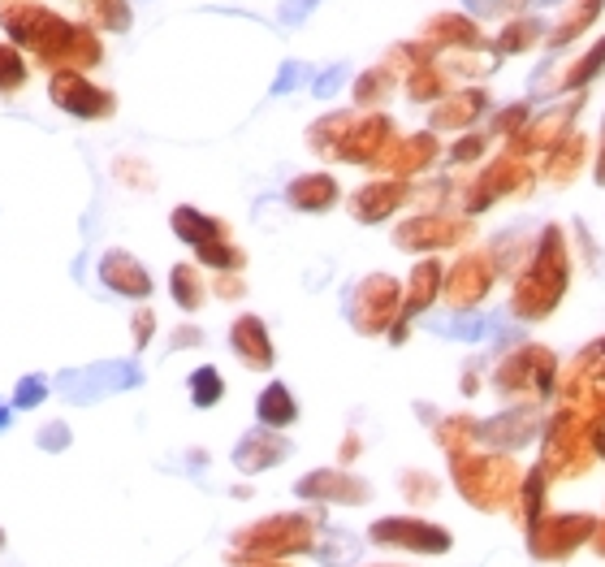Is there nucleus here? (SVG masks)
Listing matches in <instances>:
<instances>
[{"mask_svg":"<svg viewBox=\"0 0 605 567\" xmlns=\"http://www.w3.org/2000/svg\"><path fill=\"white\" fill-rule=\"evenodd\" d=\"M48 96L61 113L78 117V121H96V117L113 113V96H109L104 87L87 83L78 69H57L52 83H48Z\"/></svg>","mask_w":605,"mask_h":567,"instance_id":"nucleus-1","label":"nucleus"},{"mask_svg":"<svg viewBox=\"0 0 605 567\" xmlns=\"http://www.w3.org/2000/svg\"><path fill=\"white\" fill-rule=\"evenodd\" d=\"M139 368L117 360V364H96V368H82V373H66L61 377V390H66L74 403H91V399H104V394H117V390H130L139 385Z\"/></svg>","mask_w":605,"mask_h":567,"instance_id":"nucleus-2","label":"nucleus"},{"mask_svg":"<svg viewBox=\"0 0 605 567\" xmlns=\"http://www.w3.org/2000/svg\"><path fill=\"white\" fill-rule=\"evenodd\" d=\"M99 282L109 286L113 295H126V299H148L151 295V278L148 268L139 265L126 251H104L99 260Z\"/></svg>","mask_w":605,"mask_h":567,"instance_id":"nucleus-3","label":"nucleus"},{"mask_svg":"<svg viewBox=\"0 0 605 567\" xmlns=\"http://www.w3.org/2000/svg\"><path fill=\"white\" fill-rule=\"evenodd\" d=\"M372 537L377 541H390V546H411V551H445L442 529L411 524V520H381V524H372Z\"/></svg>","mask_w":605,"mask_h":567,"instance_id":"nucleus-4","label":"nucleus"},{"mask_svg":"<svg viewBox=\"0 0 605 567\" xmlns=\"http://www.w3.org/2000/svg\"><path fill=\"white\" fill-rule=\"evenodd\" d=\"M0 22H5V31H9L14 44H26V48H31L35 39H39V31L52 22V14L44 5H35V0H9V5L0 9Z\"/></svg>","mask_w":605,"mask_h":567,"instance_id":"nucleus-5","label":"nucleus"},{"mask_svg":"<svg viewBox=\"0 0 605 567\" xmlns=\"http://www.w3.org/2000/svg\"><path fill=\"white\" fill-rule=\"evenodd\" d=\"M234 351L243 355L251 368H268L273 364V342H268V330H264L260 317H243L234 325Z\"/></svg>","mask_w":605,"mask_h":567,"instance_id":"nucleus-6","label":"nucleus"},{"mask_svg":"<svg viewBox=\"0 0 605 567\" xmlns=\"http://www.w3.org/2000/svg\"><path fill=\"white\" fill-rule=\"evenodd\" d=\"M298 494H303V499H350V502H360V499H368V485L350 481V477H342V472H316V477H308V481H298Z\"/></svg>","mask_w":605,"mask_h":567,"instance_id":"nucleus-7","label":"nucleus"},{"mask_svg":"<svg viewBox=\"0 0 605 567\" xmlns=\"http://www.w3.org/2000/svg\"><path fill=\"white\" fill-rule=\"evenodd\" d=\"M333 200H338V186H333V178H325V173L298 178V183L290 186V204H295V208H308V213H320V208H329Z\"/></svg>","mask_w":605,"mask_h":567,"instance_id":"nucleus-8","label":"nucleus"},{"mask_svg":"<svg viewBox=\"0 0 605 567\" xmlns=\"http://www.w3.org/2000/svg\"><path fill=\"white\" fill-rule=\"evenodd\" d=\"M281 455H286V442H277V437H268V434H256L234 451V459H238V467H246V472H264V467L273 464V459H281Z\"/></svg>","mask_w":605,"mask_h":567,"instance_id":"nucleus-9","label":"nucleus"},{"mask_svg":"<svg viewBox=\"0 0 605 567\" xmlns=\"http://www.w3.org/2000/svg\"><path fill=\"white\" fill-rule=\"evenodd\" d=\"M173 234L186 238V243H195V247H203V243H216V238H221V221L203 217L195 208H178V213H173Z\"/></svg>","mask_w":605,"mask_h":567,"instance_id":"nucleus-10","label":"nucleus"},{"mask_svg":"<svg viewBox=\"0 0 605 567\" xmlns=\"http://www.w3.org/2000/svg\"><path fill=\"white\" fill-rule=\"evenodd\" d=\"M260 420L264 425H273V429H286V425H295V416H298V407H295V399H290V390L286 385H268L260 394Z\"/></svg>","mask_w":605,"mask_h":567,"instance_id":"nucleus-11","label":"nucleus"},{"mask_svg":"<svg viewBox=\"0 0 605 567\" xmlns=\"http://www.w3.org/2000/svg\"><path fill=\"white\" fill-rule=\"evenodd\" d=\"M402 200V186L398 183H385V186H363L360 195H355V217H363V221H377V217H385L393 204Z\"/></svg>","mask_w":605,"mask_h":567,"instance_id":"nucleus-12","label":"nucleus"},{"mask_svg":"<svg viewBox=\"0 0 605 567\" xmlns=\"http://www.w3.org/2000/svg\"><path fill=\"white\" fill-rule=\"evenodd\" d=\"M191 399H195V407H213V403H221V394H225V382H221V373H216L213 364H203L191 373Z\"/></svg>","mask_w":605,"mask_h":567,"instance_id":"nucleus-13","label":"nucleus"},{"mask_svg":"<svg viewBox=\"0 0 605 567\" xmlns=\"http://www.w3.org/2000/svg\"><path fill=\"white\" fill-rule=\"evenodd\" d=\"M26 83V61L14 44H0V91H17Z\"/></svg>","mask_w":605,"mask_h":567,"instance_id":"nucleus-14","label":"nucleus"},{"mask_svg":"<svg viewBox=\"0 0 605 567\" xmlns=\"http://www.w3.org/2000/svg\"><path fill=\"white\" fill-rule=\"evenodd\" d=\"M169 286H173V299L182 303V308H199V278H195V268H186V265H178L173 268V278H169Z\"/></svg>","mask_w":605,"mask_h":567,"instance_id":"nucleus-15","label":"nucleus"},{"mask_svg":"<svg viewBox=\"0 0 605 567\" xmlns=\"http://www.w3.org/2000/svg\"><path fill=\"white\" fill-rule=\"evenodd\" d=\"M195 251H199V260L213 265V268H238L243 265V256H238L234 247H225L221 238H216V243H203V247H195Z\"/></svg>","mask_w":605,"mask_h":567,"instance_id":"nucleus-16","label":"nucleus"},{"mask_svg":"<svg viewBox=\"0 0 605 567\" xmlns=\"http://www.w3.org/2000/svg\"><path fill=\"white\" fill-rule=\"evenodd\" d=\"M44 394H48V382L44 377H22L14 390V407H39Z\"/></svg>","mask_w":605,"mask_h":567,"instance_id":"nucleus-17","label":"nucleus"},{"mask_svg":"<svg viewBox=\"0 0 605 567\" xmlns=\"http://www.w3.org/2000/svg\"><path fill=\"white\" fill-rule=\"evenodd\" d=\"M96 17L104 22V26H113V31H126V26H130V9H126V0H99Z\"/></svg>","mask_w":605,"mask_h":567,"instance_id":"nucleus-18","label":"nucleus"},{"mask_svg":"<svg viewBox=\"0 0 605 567\" xmlns=\"http://www.w3.org/2000/svg\"><path fill=\"white\" fill-rule=\"evenodd\" d=\"M316 5H320V0H281L277 17L286 22V26H298V22H303V17H308Z\"/></svg>","mask_w":605,"mask_h":567,"instance_id":"nucleus-19","label":"nucleus"},{"mask_svg":"<svg viewBox=\"0 0 605 567\" xmlns=\"http://www.w3.org/2000/svg\"><path fill=\"white\" fill-rule=\"evenodd\" d=\"M342 79H346V66H333L329 74H320V79H316V96H333Z\"/></svg>","mask_w":605,"mask_h":567,"instance_id":"nucleus-20","label":"nucleus"},{"mask_svg":"<svg viewBox=\"0 0 605 567\" xmlns=\"http://www.w3.org/2000/svg\"><path fill=\"white\" fill-rule=\"evenodd\" d=\"M303 74H308V69L298 66V61H295V66H286V69H281V79H277V87H273V91H290V87H295L298 79H303Z\"/></svg>","mask_w":605,"mask_h":567,"instance_id":"nucleus-21","label":"nucleus"},{"mask_svg":"<svg viewBox=\"0 0 605 567\" xmlns=\"http://www.w3.org/2000/svg\"><path fill=\"white\" fill-rule=\"evenodd\" d=\"M148 338H151V312H143V317H134V342L148 347Z\"/></svg>","mask_w":605,"mask_h":567,"instance_id":"nucleus-22","label":"nucleus"},{"mask_svg":"<svg viewBox=\"0 0 605 567\" xmlns=\"http://www.w3.org/2000/svg\"><path fill=\"white\" fill-rule=\"evenodd\" d=\"M44 446H61V442H66V429H61V425H48V429H44Z\"/></svg>","mask_w":605,"mask_h":567,"instance_id":"nucleus-23","label":"nucleus"},{"mask_svg":"<svg viewBox=\"0 0 605 567\" xmlns=\"http://www.w3.org/2000/svg\"><path fill=\"white\" fill-rule=\"evenodd\" d=\"M5 425H9V407L0 403V429H5Z\"/></svg>","mask_w":605,"mask_h":567,"instance_id":"nucleus-24","label":"nucleus"},{"mask_svg":"<svg viewBox=\"0 0 605 567\" xmlns=\"http://www.w3.org/2000/svg\"><path fill=\"white\" fill-rule=\"evenodd\" d=\"M0 546H5V533H0Z\"/></svg>","mask_w":605,"mask_h":567,"instance_id":"nucleus-25","label":"nucleus"}]
</instances>
